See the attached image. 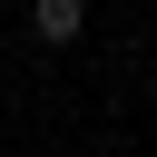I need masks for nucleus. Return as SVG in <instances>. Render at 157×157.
Returning <instances> with one entry per match:
<instances>
[{"label": "nucleus", "mask_w": 157, "mask_h": 157, "mask_svg": "<svg viewBox=\"0 0 157 157\" xmlns=\"http://www.w3.org/2000/svg\"><path fill=\"white\" fill-rule=\"evenodd\" d=\"M29 29H39L49 49H69V39L88 29V0H29Z\"/></svg>", "instance_id": "f257e3e1"}]
</instances>
